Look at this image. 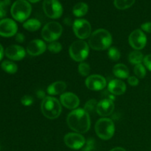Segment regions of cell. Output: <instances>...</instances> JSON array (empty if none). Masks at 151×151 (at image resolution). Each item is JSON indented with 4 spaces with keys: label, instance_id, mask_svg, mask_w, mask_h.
Instances as JSON below:
<instances>
[{
    "label": "cell",
    "instance_id": "cell-10",
    "mask_svg": "<svg viewBox=\"0 0 151 151\" xmlns=\"http://www.w3.org/2000/svg\"><path fill=\"white\" fill-rule=\"evenodd\" d=\"M128 42L134 50H142L147 44V37L142 29H137L133 31L129 35Z\"/></svg>",
    "mask_w": 151,
    "mask_h": 151
},
{
    "label": "cell",
    "instance_id": "cell-4",
    "mask_svg": "<svg viewBox=\"0 0 151 151\" xmlns=\"http://www.w3.org/2000/svg\"><path fill=\"white\" fill-rule=\"evenodd\" d=\"M32 7L27 0H16L11 6L10 13L15 20L23 22L29 18Z\"/></svg>",
    "mask_w": 151,
    "mask_h": 151
},
{
    "label": "cell",
    "instance_id": "cell-20",
    "mask_svg": "<svg viewBox=\"0 0 151 151\" xmlns=\"http://www.w3.org/2000/svg\"><path fill=\"white\" fill-rule=\"evenodd\" d=\"M113 73L114 75L118 78L120 79H126L129 78V69L122 63H118L115 65L113 68Z\"/></svg>",
    "mask_w": 151,
    "mask_h": 151
},
{
    "label": "cell",
    "instance_id": "cell-14",
    "mask_svg": "<svg viewBox=\"0 0 151 151\" xmlns=\"http://www.w3.org/2000/svg\"><path fill=\"white\" fill-rule=\"evenodd\" d=\"M114 110V103L112 101L111 99L106 98L100 100L97 103V113L101 116H110L113 113Z\"/></svg>",
    "mask_w": 151,
    "mask_h": 151
},
{
    "label": "cell",
    "instance_id": "cell-33",
    "mask_svg": "<svg viewBox=\"0 0 151 151\" xmlns=\"http://www.w3.org/2000/svg\"><path fill=\"white\" fill-rule=\"evenodd\" d=\"M21 103L24 106H30L33 103V98L29 95H25L22 98Z\"/></svg>",
    "mask_w": 151,
    "mask_h": 151
},
{
    "label": "cell",
    "instance_id": "cell-9",
    "mask_svg": "<svg viewBox=\"0 0 151 151\" xmlns=\"http://www.w3.org/2000/svg\"><path fill=\"white\" fill-rule=\"evenodd\" d=\"M73 30L80 40H84L91 35V27L86 19H76L73 23Z\"/></svg>",
    "mask_w": 151,
    "mask_h": 151
},
{
    "label": "cell",
    "instance_id": "cell-35",
    "mask_svg": "<svg viewBox=\"0 0 151 151\" xmlns=\"http://www.w3.org/2000/svg\"><path fill=\"white\" fill-rule=\"evenodd\" d=\"M128 82L132 86H137L139 84V80L137 77L131 76L128 78Z\"/></svg>",
    "mask_w": 151,
    "mask_h": 151
},
{
    "label": "cell",
    "instance_id": "cell-2",
    "mask_svg": "<svg viewBox=\"0 0 151 151\" xmlns=\"http://www.w3.org/2000/svg\"><path fill=\"white\" fill-rule=\"evenodd\" d=\"M112 44V36L110 32L105 29H98L90 35L88 44L94 50H105L110 48Z\"/></svg>",
    "mask_w": 151,
    "mask_h": 151
},
{
    "label": "cell",
    "instance_id": "cell-6",
    "mask_svg": "<svg viewBox=\"0 0 151 151\" xmlns=\"http://www.w3.org/2000/svg\"><path fill=\"white\" fill-rule=\"evenodd\" d=\"M69 55L77 62H82L88 57L89 48L88 44L83 40L75 41L69 47Z\"/></svg>",
    "mask_w": 151,
    "mask_h": 151
},
{
    "label": "cell",
    "instance_id": "cell-32",
    "mask_svg": "<svg viewBox=\"0 0 151 151\" xmlns=\"http://www.w3.org/2000/svg\"><path fill=\"white\" fill-rule=\"evenodd\" d=\"M95 148V140L92 138H89L86 141L85 145L81 148V151H92Z\"/></svg>",
    "mask_w": 151,
    "mask_h": 151
},
{
    "label": "cell",
    "instance_id": "cell-27",
    "mask_svg": "<svg viewBox=\"0 0 151 151\" xmlns=\"http://www.w3.org/2000/svg\"><path fill=\"white\" fill-rule=\"evenodd\" d=\"M10 5V0H1V1H0V19L5 17Z\"/></svg>",
    "mask_w": 151,
    "mask_h": 151
},
{
    "label": "cell",
    "instance_id": "cell-5",
    "mask_svg": "<svg viewBox=\"0 0 151 151\" xmlns=\"http://www.w3.org/2000/svg\"><path fill=\"white\" fill-rule=\"evenodd\" d=\"M94 128L97 137L103 140L110 139L114 134V124L113 121L109 118H101L97 120Z\"/></svg>",
    "mask_w": 151,
    "mask_h": 151
},
{
    "label": "cell",
    "instance_id": "cell-31",
    "mask_svg": "<svg viewBox=\"0 0 151 151\" xmlns=\"http://www.w3.org/2000/svg\"><path fill=\"white\" fill-rule=\"evenodd\" d=\"M90 66L87 63H81L79 64V66H78V72L81 74L82 76L86 77L88 76L90 73Z\"/></svg>",
    "mask_w": 151,
    "mask_h": 151
},
{
    "label": "cell",
    "instance_id": "cell-19",
    "mask_svg": "<svg viewBox=\"0 0 151 151\" xmlns=\"http://www.w3.org/2000/svg\"><path fill=\"white\" fill-rule=\"evenodd\" d=\"M66 88V84L63 81H56L49 86L47 91L50 95H58L63 94Z\"/></svg>",
    "mask_w": 151,
    "mask_h": 151
},
{
    "label": "cell",
    "instance_id": "cell-24",
    "mask_svg": "<svg viewBox=\"0 0 151 151\" xmlns=\"http://www.w3.org/2000/svg\"><path fill=\"white\" fill-rule=\"evenodd\" d=\"M1 67L4 72L9 74H14L18 70V67L16 63L10 60H4L1 64Z\"/></svg>",
    "mask_w": 151,
    "mask_h": 151
},
{
    "label": "cell",
    "instance_id": "cell-3",
    "mask_svg": "<svg viewBox=\"0 0 151 151\" xmlns=\"http://www.w3.org/2000/svg\"><path fill=\"white\" fill-rule=\"evenodd\" d=\"M41 109L44 116L50 119L58 117L62 111L61 105L59 100L50 96L46 97L42 100Z\"/></svg>",
    "mask_w": 151,
    "mask_h": 151
},
{
    "label": "cell",
    "instance_id": "cell-17",
    "mask_svg": "<svg viewBox=\"0 0 151 151\" xmlns=\"http://www.w3.org/2000/svg\"><path fill=\"white\" fill-rule=\"evenodd\" d=\"M5 55L13 60H21L26 55L24 49L19 45H11L5 50Z\"/></svg>",
    "mask_w": 151,
    "mask_h": 151
},
{
    "label": "cell",
    "instance_id": "cell-1",
    "mask_svg": "<svg viewBox=\"0 0 151 151\" xmlns=\"http://www.w3.org/2000/svg\"><path fill=\"white\" fill-rule=\"evenodd\" d=\"M67 124L70 129L78 134H85L91 127L89 114L84 109H75L68 114Z\"/></svg>",
    "mask_w": 151,
    "mask_h": 151
},
{
    "label": "cell",
    "instance_id": "cell-29",
    "mask_svg": "<svg viewBox=\"0 0 151 151\" xmlns=\"http://www.w3.org/2000/svg\"><path fill=\"white\" fill-rule=\"evenodd\" d=\"M134 72L135 73L136 76L138 77L139 78H144L146 75V69L144 65L142 63L135 65L134 69Z\"/></svg>",
    "mask_w": 151,
    "mask_h": 151
},
{
    "label": "cell",
    "instance_id": "cell-38",
    "mask_svg": "<svg viewBox=\"0 0 151 151\" xmlns=\"http://www.w3.org/2000/svg\"><path fill=\"white\" fill-rule=\"evenodd\" d=\"M37 96H38V98L43 99V100L46 97L45 93H44L43 91H41V90H39V91H37Z\"/></svg>",
    "mask_w": 151,
    "mask_h": 151
},
{
    "label": "cell",
    "instance_id": "cell-30",
    "mask_svg": "<svg viewBox=\"0 0 151 151\" xmlns=\"http://www.w3.org/2000/svg\"><path fill=\"white\" fill-rule=\"evenodd\" d=\"M48 50L50 52L57 54L62 50V45L58 41H53L48 45Z\"/></svg>",
    "mask_w": 151,
    "mask_h": 151
},
{
    "label": "cell",
    "instance_id": "cell-22",
    "mask_svg": "<svg viewBox=\"0 0 151 151\" xmlns=\"http://www.w3.org/2000/svg\"><path fill=\"white\" fill-rule=\"evenodd\" d=\"M41 22L36 19H31L29 20L26 21L23 24V27L25 29L30 32H35L37 31L40 27H41Z\"/></svg>",
    "mask_w": 151,
    "mask_h": 151
},
{
    "label": "cell",
    "instance_id": "cell-39",
    "mask_svg": "<svg viewBox=\"0 0 151 151\" xmlns=\"http://www.w3.org/2000/svg\"><path fill=\"white\" fill-rule=\"evenodd\" d=\"M3 56H4V49H3L2 46L0 44V60L2 59Z\"/></svg>",
    "mask_w": 151,
    "mask_h": 151
},
{
    "label": "cell",
    "instance_id": "cell-34",
    "mask_svg": "<svg viewBox=\"0 0 151 151\" xmlns=\"http://www.w3.org/2000/svg\"><path fill=\"white\" fill-rule=\"evenodd\" d=\"M143 62H144L145 66L147 67V69L151 72V54L145 56Z\"/></svg>",
    "mask_w": 151,
    "mask_h": 151
},
{
    "label": "cell",
    "instance_id": "cell-23",
    "mask_svg": "<svg viewBox=\"0 0 151 151\" xmlns=\"http://www.w3.org/2000/svg\"><path fill=\"white\" fill-rule=\"evenodd\" d=\"M143 60H144V56H143L142 53L139 50H134V51L131 52L128 56V60L132 64L137 65L139 63H142Z\"/></svg>",
    "mask_w": 151,
    "mask_h": 151
},
{
    "label": "cell",
    "instance_id": "cell-12",
    "mask_svg": "<svg viewBox=\"0 0 151 151\" xmlns=\"http://www.w3.org/2000/svg\"><path fill=\"white\" fill-rule=\"evenodd\" d=\"M86 86L92 91H100L106 86V80L100 75H91L86 79Z\"/></svg>",
    "mask_w": 151,
    "mask_h": 151
},
{
    "label": "cell",
    "instance_id": "cell-28",
    "mask_svg": "<svg viewBox=\"0 0 151 151\" xmlns=\"http://www.w3.org/2000/svg\"><path fill=\"white\" fill-rule=\"evenodd\" d=\"M108 55L109 58L111 60L114 61H117L120 58V52L116 47H110L109 50V52H108Z\"/></svg>",
    "mask_w": 151,
    "mask_h": 151
},
{
    "label": "cell",
    "instance_id": "cell-26",
    "mask_svg": "<svg viewBox=\"0 0 151 151\" xmlns=\"http://www.w3.org/2000/svg\"><path fill=\"white\" fill-rule=\"evenodd\" d=\"M97 103H98L97 102V100H94V99H91V100H89L86 103L83 109L87 113H92V112L97 111Z\"/></svg>",
    "mask_w": 151,
    "mask_h": 151
},
{
    "label": "cell",
    "instance_id": "cell-40",
    "mask_svg": "<svg viewBox=\"0 0 151 151\" xmlns=\"http://www.w3.org/2000/svg\"><path fill=\"white\" fill-rule=\"evenodd\" d=\"M110 151H126V150H125L124 148H122V147H114V148L111 149Z\"/></svg>",
    "mask_w": 151,
    "mask_h": 151
},
{
    "label": "cell",
    "instance_id": "cell-8",
    "mask_svg": "<svg viewBox=\"0 0 151 151\" xmlns=\"http://www.w3.org/2000/svg\"><path fill=\"white\" fill-rule=\"evenodd\" d=\"M43 10L46 16L50 19H58L63 14V7L58 0H44Z\"/></svg>",
    "mask_w": 151,
    "mask_h": 151
},
{
    "label": "cell",
    "instance_id": "cell-18",
    "mask_svg": "<svg viewBox=\"0 0 151 151\" xmlns=\"http://www.w3.org/2000/svg\"><path fill=\"white\" fill-rule=\"evenodd\" d=\"M109 92L114 95H122L126 91V85L121 80L114 79L109 82L108 86Z\"/></svg>",
    "mask_w": 151,
    "mask_h": 151
},
{
    "label": "cell",
    "instance_id": "cell-16",
    "mask_svg": "<svg viewBox=\"0 0 151 151\" xmlns=\"http://www.w3.org/2000/svg\"><path fill=\"white\" fill-rule=\"evenodd\" d=\"M47 49L46 44L40 39L31 41L27 47V52L32 56H38L43 54Z\"/></svg>",
    "mask_w": 151,
    "mask_h": 151
},
{
    "label": "cell",
    "instance_id": "cell-7",
    "mask_svg": "<svg viewBox=\"0 0 151 151\" xmlns=\"http://www.w3.org/2000/svg\"><path fill=\"white\" fill-rule=\"evenodd\" d=\"M63 32V27L56 22H51L45 24L41 30V35L44 40L48 42H53L60 37Z\"/></svg>",
    "mask_w": 151,
    "mask_h": 151
},
{
    "label": "cell",
    "instance_id": "cell-21",
    "mask_svg": "<svg viewBox=\"0 0 151 151\" xmlns=\"http://www.w3.org/2000/svg\"><path fill=\"white\" fill-rule=\"evenodd\" d=\"M88 10V4L84 2H79L75 4L72 9L73 14L77 17H82L85 16Z\"/></svg>",
    "mask_w": 151,
    "mask_h": 151
},
{
    "label": "cell",
    "instance_id": "cell-13",
    "mask_svg": "<svg viewBox=\"0 0 151 151\" xmlns=\"http://www.w3.org/2000/svg\"><path fill=\"white\" fill-rule=\"evenodd\" d=\"M18 26L16 22L10 19H4L0 21V35L3 37H11L16 35Z\"/></svg>",
    "mask_w": 151,
    "mask_h": 151
},
{
    "label": "cell",
    "instance_id": "cell-15",
    "mask_svg": "<svg viewBox=\"0 0 151 151\" xmlns=\"http://www.w3.org/2000/svg\"><path fill=\"white\" fill-rule=\"evenodd\" d=\"M60 103L68 109L75 110L80 105V100L78 96L72 92H65L60 95Z\"/></svg>",
    "mask_w": 151,
    "mask_h": 151
},
{
    "label": "cell",
    "instance_id": "cell-41",
    "mask_svg": "<svg viewBox=\"0 0 151 151\" xmlns=\"http://www.w3.org/2000/svg\"><path fill=\"white\" fill-rule=\"evenodd\" d=\"M29 2H31V3H37L39 1H41V0H27Z\"/></svg>",
    "mask_w": 151,
    "mask_h": 151
},
{
    "label": "cell",
    "instance_id": "cell-37",
    "mask_svg": "<svg viewBox=\"0 0 151 151\" xmlns=\"http://www.w3.org/2000/svg\"><path fill=\"white\" fill-rule=\"evenodd\" d=\"M16 41H18L19 43L24 42L25 40V37H24V34H22V33L16 34Z\"/></svg>",
    "mask_w": 151,
    "mask_h": 151
},
{
    "label": "cell",
    "instance_id": "cell-11",
    "mask_svg": "<svg viewBox=\"0 0 151 151\" xmlns=\"http://www.w3.org/2000/svg\"><path fill=\"white\" fill-rule=\"evenodd\" d=\"M63 140L66 145L73 150H80L86 143L85 138L78 133H69L65 136Z\"/></svg>",
    "mask_w": 151,
    "mask_h": 151
},
{
    "label": "cell",
    "instance_id": "cell-25",
    "mask_svg": "<svg viewBox=\"0 0 151 151\" xmlns=\"http://www.w3.org/2000/svg\"><path fill=\"white\" fill-rule=\"evenodd\" d=\"M136 0H114V4L119 10H126L134 4Z\"/></svg>",
    "mask_w": 151,
    "mask_h": 151
},
{
    "label": "cell",
    "instance_id": "cell-36",
    "mask_svg": "<svg viewBox=\"0 0 151 151\" xmlns=\"http://www.w3.org/2000/svg\"><path fill=\"white\" fill-rule=\"evenodd\" d=\"M141 28L145 32L151 33V22H145V23L142 24Z\"/></svg>",
    "mask_w": 151,
    "mask_h": 151
}]
</instances>
